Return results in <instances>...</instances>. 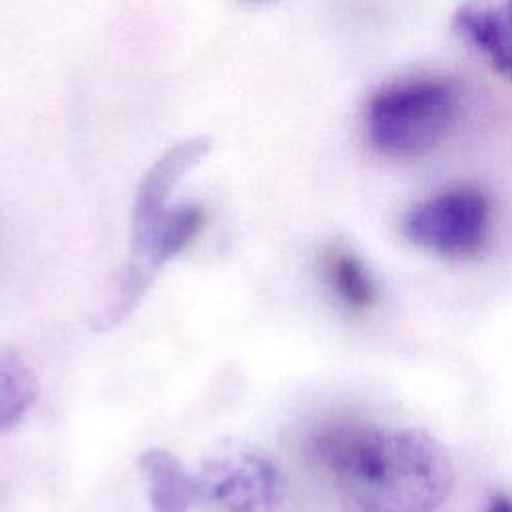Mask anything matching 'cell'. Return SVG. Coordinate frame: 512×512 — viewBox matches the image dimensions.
<instances>
[{"label":"cell","instance_id":"7a4b0ae2","mask_svg":"<svg viewBox=\"0 0 512 512\" xmlns=\"http://www.w3.org/2000/svg\"><path fill=\"white\" fill-rule=\"evenodd\" d=\"M460 116V88L440 74L380 84L364 106V134L382 156L416 158L440 146Z\"/></svg>","mask_w":512,"mask_h":512},{"label":"cell","instance_id":"5b68a950","mask_svg":"<svg viewBox=\"0 0 512 512\" xmlns=\"http://www.w3.org/2000/svg\"><path fill=\"white\" fill-rule=\"evenodd\" d=\"M210 152L206 136L186 138L164 150L144 172L132 204V246H138L170 210L168 200L178 182Z\"/></svg>","mask_w":512,"mask_h":512},{"label":"cell","instance_id":"52a82bcc","mask_svg":"<svg viewBox=\"0 0 512 512\" xmlns=\"http://www.w3.org/2000/svg\"><path fill=\"white\" fill-rule=\"evenodd\" d=\"M140 470L146 480L154 512H188L196 502V480L166 450L154 448L140 456Z\"/></svg>","mask_w":512,"mask_h":512},{"label":"cell","instance_id":"8fae6325","mask_svg":"<svg viewBox=\"0 0 512 512\" xmlns=\"http://www.w3.org/2000/svg\"><path fill=\"white\" fill-rule=\"evenodd\" d=\"M244 2H248V4H262V2H268V0H244Z\"/></svg>","mask_w":512,"mask_h":512},{"label":"cell","instance_id":"ba28073f","mask_svg":"<svg viewBox=\"0 0 512 512\" xmlns=\"http://www.w3.org/2000/svg\"><path fill=\"white\" fill-rule=\"evenodd\" d=\"M36 398L32 370L12 352L0 354V432L12 428Z\"/></svg>","mask_w":512,"mask_h":512},{"label":"cell","instance_id":"8992f818","mask_svg":"<svg viewBox=\"0 0 512 512\" xmlns=\"http://www.w3.org/2000/svg\"><path fill=\"white\" fill-rule=\"evenodd\" d=\"M452 32L512 84V0H462Z\"/></svg>","mask_w":512,"mask_h":512},{"label":"cell","instance_id":"30bf717a","mask_svg":"<svg viewBox=\"0 0 512 512\" xmlns=\"http://www.w3.org/2000/svg\"><path fill=\"white\" fill-rule=\"evenodd\" d=\"M484 512H512V498L506 494H494Z\"/></svg>","mask_w":512,"mask_h":512},{"label":"cell","instance_id":"3957f363","mask_svg":"<svg viewBox=\"0 0 512 512\" xmlns=\"http://www.w3.org/2000/svg\"><path fill=\"white\" fill-rule=\"evenodd\" d=\"M404 238L446 260L474 258L490 234V204L476 188H452L414 204L402 218Z\"/></svg>","mask_w":512,"mask_h":512},{"label":"cell","instance_id":"9c48e42d","mask_svg":"<svg viewBox=\"0 0 512 512\" xmlns=\"http://www.w3.org/2000/svg\"><path fill=\"white\" fill-rule=\"evenodd\" d=\"M328 278L340 298L354 308H366L376 300L374 282L354 254L334 252L328 258Z\"/></svg>","mask_w":512,"mask_h":512},{"label":"cell","instance_id":"6da1fadb","mask_svg":"<svg viewBox=\"0 0 512 512\" xmlns=\"http://www.w3.org/2000/svg\"><path fill=\"white\" fill-rule=\"evenodd\" d=\"M344 512H434L454 486L446 448L420 428L330 426L312 440Z\"/></svg>","mask_w":512,"mask_h":512},{"label":"cell","instance_id":"277c9868","mask_svg":"<svg viewBox=\"0 0 512 512\" xmlns=\"http://www.w3.org/2000/svg\"><path fill=\"white\" fill-rule=\"evenodd\" d=\"M194 480L206 512H274L282 496L274 464L246 450L214 456Z\"/></svg>","mask_w":512,"mask_h":512}]
</instances>
